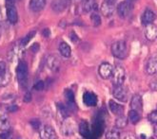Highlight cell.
I'll return each instance as SVG.
<instances>
[{
  "label": "cell",
  "instance_id": "obj_23",
  "mask_svg": "<svg viewBox=\"0 0 157 139\" xmlns=\"http://www.w3.org/2000/svg\"><path fill=\"white\" fill-rule=\"evenodd\" d=\"M10 129V121L6 114L0 112V131L7 132Z\"/></svg>",
  "mask_w": 157,
  "mask_h": 139
},
{
  "label": "cell",
  "instance_id": "obj_20",
  "mask_svg": "<svg viewBox=\"0 0 157 139\" xmlns=\"http://www.w3.org/2000/svg\"><path fill=\"white\" fill-rule=\"evenodd\" d=\"M47 66L52 71H56L60 66V63L56 57L53 56V55H50L47 58Z\"/></svg>",
  "mask_w": 157,
  "mask_h": 139
},
{
  "label": "cell",
  "instance_id": "obj_24",
  "mask_svg": "<svg viewBox=\"0 0 157 139\" xmlns=\"http://www.w3.org/2000/svg\"><path fill=\"white\" fill-rule=\"evenodd\" d=\"M59 52L60 54L62 55L63 57H65V58H70L71 57V49L70 48V45L65 43V42H62L59 44Z\"/></svg>",
  "mask_w": 157,
  "mask_h": 139
},
{
  "label": "cell",
  "instance_id": "obj_45",
  "mask_svg": "<svg viewBox=\"0 0 157 139\" xmlns=\"http://www.w3.org/2000/svg\"><path fill=\"white\" fill-rule=\"evenodd\" d=\"M151 139H155V138H151Z\"/></svg>",
  "mask_w": 157,
  "mask_h": 139
},
{
  "label": "cell",
  "instance_id": "obj_35",
  "mask_svg": "<svg viewBox=\"0 0 157 139\" xmlns=\"http://www.w3.org/2000/svg\"><path fill=\"white\" fill-rule=\"evenodd\" d=\"M44 87H45V83H44V81H42V80H39V81H37L34 84V86H33V88H34V90H36V91H42L43 89H44Z\"/></svg>",
  "mask_w": 157,
  "mask_h": 139
},
{
  "label": "cell",
  "instance_id": "obj_10",
  "mask_svg": "<svg viewBox=\"0 0 157 139\" xmlns=\"http://www.w3.org/2000/svg\"><path fill=\"white\" fill-rule=\"evenodd\" d=\"M145 36L147 40L153 41L157 38V27L154 24H147L145 27Z\"/></svg>",
  "mask_w": 157,
  "mask_h": 139
},
{
  "label": "cell",
  "instance_id": "obj_31",
  "mask_svg": "<svg viewBox=\"0 0 157 139\" xmlns=\"http://www.w3.org/2000/svg\"><path fill=\"white\" fill-rule=\"evenodd\" d=\"M34 34H35V31H33V32H31V33H29L28 34L25 38H23V40L21 41V45L22 46H25V45H27L28 44H29V42L32 40V38L34 36Z\"/></svg>",
  "mask_w": 157,
  "mask_h": 139
},
{
  "label": "cell",
  "instance_id": "obj_37",
  "mask_svg": "<svg viewBox=\"0 0 157 139\" xmlns=\"http://www.w3.org/2000/svg\"><path fill=\"white\" fill-rule=\"evenodd\" d=\"M6 63L3 62H0V73H1L2 71H4L6 69Z\"/></svg>",
  "mask_w": 157,
  "mask_h": 139
},
{
  "label": "cell",
  "instance_id": "obj_19",
  "mask_svg": "<svg viewBox=\"0 0 157 139\" xmlns=\"http://www.w3.org/2000/svg\"><path fill=\"white\" fill-rule=\"evenodd\" d=\"M12 80V74L7 68L0 73V87L7 86Z\"/></svg>",
  "mask_w": 157,
  "mask_h": 139
},
{
  "label": "cell",
  "instance_id": "obj_2",
  "mask_svg": "<svg viewBox=\"0 0 157 139\" xmlns=\"http://www.w3.org/2000/svg\"><path fill=\"white\" fill-rule=\"evenodd\" d=\"M17 80L19 83L23 86L27 85L28 81V66L24 61H20L16 68Z\"/></svg>",
  "mask_w": 157,
  "mask_h": 139
},
{
  "label": "cell",
  "instance_id": "obj_15",
  "mask_svg": "<svg viewBox=\"0 0 157 139\" xmlns=\"http://www.w3.org/2000/svg\"><path fill=\"white\" fill-rule=\"evenodd\" d=\"M131 107L132 110L137 111L138 113H140L143 109V103H142V98L139 95H134L131 101Z\"/></svg>",
  "mask_w": 157,
  "mask_h": 139
},
{
  "label": "cell",
  "instance_id": "obj_36",
  "mask_svg": "<svg viewBox=\"0 0 157 139\" xmlns=\"http://www.w3.org/2000/svg\"><path fill=\"white\" fill-rule=\"evenodd\" d=\"M24 100H25V102H30V101L32 100V95H31V93H27V94L25 95Z\"/></svg>",
  "mask_w": 157,
  "mask_h": 139
},
{
  "label": "cell",
  "instance_id": "obj_39",
  "mask_svg": "<svg viewBox=\"0 0 157 139\" xmlns=\"http://www.w3.org/2000/svg\"><path fill=\"white\" fill-rule=\"evenodd\" d=\"M17 109H18V108H17L16 105H13V106H11L10 108H9L8 110H9V111H11V112H14V111H16Z\"/></svg>",
  "mask_w": 157,
  "mask_h": 139
},
{
  "label": "cell",
  "instance_id": "obj_26",
  "mask_svg": "<svg viewBox=\"0 0 157 139\" xmlns=\"http://www.w3.org/2000/svg\"><path fill=\"white\" fill-rule=\"evenodd\" d=\"M65 98L68 101V105L69 108H72L75 107V94L72 93V91L71 90H66L65 92Z\"/></svg>",
  "mask_w": 157,
  "mask_h": 139
},
{
  "label": "cell",
  "instance_id": "obj_21",
  "mask_svg": "<svg viewBox=\"0 0 157 139\" xmlns=\"http://www.w3.org/2000/svg\"><path fill=\"white\" fill-rule=\"evenodd\" d=\"M46 6V0H31L30 8L33 12H40Z\"/></svg>",
  "mask_w": 157,
  "mask_h": 139
},
{
  "label": "cell",
  "instance_id": "obj_38",
  "mask_svg": "<svg viewBox=\"0 0 157 139\" xmlns=\"http://www.w3.org/2000/svg\"><path fill=\"white\" fill-rule=\"evenodd\" d=\"M10 134H0V139H10Z\"/></svg>",
  "mask_w": 157,
  "mask_h": 139
},
{
  "label": "cell",
  "instance_id": "obj_8",
  "mask_svg": "<svg viewBox=\"0 0 157 139\" xmlns=\"http://www.w3.org/2000/svg\"><path fill=\"white\" fill-rule=\"evenodd\" d=\"M39 134L41 139H56V134L51 126H43L39 130Z\"/></svg>",
  "mask_w": 157,
  "mask_h": 139
},
{
  "label": "cell",
  "instance_id": "obj_18",
  "mask_svg": "<svg viewBox=\"0 0 157 139\" xmlns=\"http://www.w3.org/2000/svg\"><path fill=\"white\" fill-rule=\"evenodd\" d=\"M23 55L22 45L21 46H14L13 50L9 53V60L11 62H14L16 60H20Z\"/></svg>",
  "mask_w": 157,
  "mask_h": 139
},
{
  "label": "cell",
  "instance_id": "obj_17",
  "mask_svg": "<svg viewBox=\"0 0 157 139\" xmlns=\"http://www.w3.org/2000/svg\"><path fill=\"white\" fill-rule=\"evenodd\" d=\"M109 107L112 111V113L114 114L115 116H123L124 113V107L122 105L118 104L117 102H115L114 100H109Z\"/></svg>",
  "mask_w": 157,
  "mask_h": 139
},
{
  "label": "cell",
  "instance_id": "obj_44",
  "mask_svg": "<svg viewBox=\"0 0 157 139\" xmlns=\"http://www.w3.org/2000/svg\"><path fill=\"white\" fill-rule=\"evenodd\" d=\"M127 1L131 3V2H133V1H135V0H127Z\"/></svg>",
  "mask_w": 157,
  "mask_h": 139
},
{
  "label": "cell",
  "instance_id": "obj_42",
  "mask_svg": "<svg viewBox=\"0 0 157 139\" xmlns=\"http://www.w3.org/2000/svg\"><path fill=\"white\" fill-rule=\"evenodd\" d=\"M43 35H44V36H49V35H50L49 30H44V31H43Z\"/></svg>",
  "mask_w": 157,
  "mask_h": 139
},
{
  "label": "cell",
  "instance_id": "obj_7",
  "mask_svg": "<svg viewBox=\"0 0 157 139\" xmlns=\"http://www.w3.org/2000/svg\"><path fill=\"white\" fill-rule=\"evenodd\" d=\"M131 12H132V5H131L130 2H128V1L121 2L117 7L118 15L121 18L128 17V15H130Z\"/></svg>",
  "mask_w": 157,
  "mask_h": 139
},
{
  "label": "cell",
  "instance_id": "obj_6",
  "mask_svg": "<svg viewBox=\"0 0 157 139\" xmlns=\"http://www.w3.org/2000/svg\"><path fill=\"white\" fill-rule=\"evenodd\" d=\"M113 95L119 101H123V102H126V101L128 100L127 91L123 87V85H114L113 90Z\"/></svg>",
  "mask_w": 157,
  "mask_h": 139
},
{
  "label": "cell",
  "instance_id": "obj_11",
  "mask_svg": "<svg viewBox=\"0 0 157 139\" xmlns=\"http://www.w3.org/2000/svg\"><path fill=\"white\" fill-rule=\"evenodd\" d=\"M83 101L89 107H94L97 104V97L94 93L92 92H86L83 96Z\"/></svg>",
  "mask_w": 157,
  "mask_h": 139
},
{
  "label": "cell",
  "instance_id": "obj_28",
  "mask_svg": "<svg viewBox=\"0 0 157 139\" xmlns=\"http://www.w3.org/2000/svg\"><path fill=\"white\" fill-rule=\"evenodd\" d=\"M106 139H120V133L117 129H110L106 133Z\"/></svg>",
  "mask_w": 157,
  "mask_h": 139
},
{
  "label": "cell",
  "instance_id": "obj_5",
  "mask_svg": "<svg viewBox=\"0 0 157 139\" xmlns=\"http://www.w3.org/2000/svg\"><path fill=\"white\" fill-rule=\"evenodd\" d=\"M98 72H99V75L101 78L104 80H108L113 76V67L112 64L109 62H103L100 64Z\"/></svg>",
  "mask_w": 157,
  "mask_h": 139
},
{
  "label": "cell",
  "instance_id": "obj_14",
  "mask_svg": "<svg viewBox=\"0 0 157 139\" xmlns=\"http://www.w3.org/2000/svg\"><path fill=\"white\" fill-rule=\"evenodd\" d=\"M146 72L149 75H153L157 73V57H151L146 64Z\"/></svg>",
  "mask_w": 157,
  "mask_h": 139
},
{
  "label": "cell",
  "instance_id": "obj_13",
  "mask_svg": "<svg viewBox=\"0 0 157 139\" xmlns=\"http://www.w3.org/2000/svg\"><path fill=\"white\" fill-rule=\"evenodd\" d=\"M69 4H70V0H54L52 3V8L53 11L60 12L65 10Z\"/></svg>",
  "mask_w": 157,
  "mask_h": 139
},
{
  "label": "cell",
  "instance_id": "obj_22",
  "mask_svg": "<svg viewBox=\"0 0 157 139\" xmlns=\"http://www.w3.org/2000/svg\"><path fill=\"white\" fill-rule=\"evenodd\" d=\"M155 18H156V15L151 10H146L142 15V23L144 25L151 24L155 20Z\"/></svg>",
  "mask_w": 157,
  "mask_h": 139
},
{
  "label": "cell",
  "instance_id": "obj_43",
  "mask_svg": "<svg viewBox=\"0 0 157 139\" xmlns=\"http://www.w3.org/2000/svg\"><path fill=\"white\" fill-rule=\"evenodd\" d=\"M154 135L157 137V124H155V127H154Z\"/></svg>",
  "mask_w": 157,
  "mask_h": 139
},
{
  "label": "cell",
  "instance_id": "obj_40",
  "mask_svg": "<svg viewBox=\"0 0 157 139\" xmlns=\"http://www.w3.org/2000/svg\"><path fill=\"white\" fill-rule=\"evenodd\" d=\"M124 139H137L134 135H132V134H128Z\"/></svg>",
  "mask_w": 157,
  "mask_h": 139
},
{
  "label": "cell",
  "instance_id": "obj_30",
  "mask_svg": "<svg viewBox=\"0 0 157 139\" xmlns=\"http://www.w3.org/2000/svg\"><path fill=\"white\" fill-rule=\"evenodd\" d=\"M90 21L94 27H98L101 25V18L98 14L96 13H92L90 15Z\"/></svg>",
  "mask_w": 157,
  "mask_h": 139
},
{
  "label": "cell",
  "instance_id": "obj_3",
  "mask_svg": "<svg viewBox=\"0 0 157 139\" xmlns=\"http://www.w3.org/2000/svg\"><path fill=\"white\" fill-rule=\"evenodd\" d=\"M113 85H123V83L125 81L126 74L125 70L122 66H116L113 72Z\"/></svg>",
  "mask_w": 157,
  "mask_h": 139
},
{
  "label": "cell",
  "instance_id": "obj_1",
  "mask_svg": "<svg viewBox=\"0 0 157 139\" xmlns=\"http://www.w3.org/2000/svg\"><path fill=\"white\" fill-rule=\"evenodd\" d=\"M112 53L115 58L125 59L128 54V48L125 41H117L112 45Z\"/></svg>",
  "mask_w": 157,
  "mask_h": 139
},
{
  "label": "cell",
  "instance_id": "obj_4",
  "mask_svg": "<svg viewBox=\"0 0 157 139\" xmlns=\"http://www.w3.org/2000/svg\"><path fill=\"white\" fill-rule=\"evenodd\" d=\"M116 0H106L100 7V12L106 17L112 16L114 12V4Z\"/></svg>",
  "mask_w": 157,
  "mask_h": 139
},
{
  "label": "cell",
  "instance_id": "obj_41",
  "mask_svg": "<svg viewBox=\"0 0 157 139\" xmlns=\"http://www.w3.org/2000/svg\"><path fill=\"white\" fill-rule=\"evenodd\" d=\"M7 5H13L14 3V0H6Z\"/></svg>",
  "mask_w": 157,
  "mask_h": 139
},
{
  "label": "cell",
  "instance_id": "obj_34",
  "mask_svg": "<svg viewBox=\"0 0 157 139\" xmlns=\"http://www.w3.org/2000/svg\"><path fill=\"white\" fill-rule=\"evenodd\" d=\"M30 124L32 125V127H33L34 130H39L40 125H41L39 119H32L31 121H30Z\"/></svg>",
  "mask_w": 157,
  "mask_h": 139
},
{
  "label": "cell",
  "instance_id": "obj_9",
  "mask_svg": "<svg viewBox=\"0 0 157 139\" xmlns=\"http://www.w3.org/2000/svg\"><path fill=\"white\" fill-rule=\"evenodd\" d=\"M62 132H63L64 135H66V136H70V135L75 134V123H73L72 120L67 119V120H65V121H63Z\"/></svg>",
  "mask_w": 157,
  "mask_h": 139
},
{
  "label": "cell",
  "instance_id": "obj_29",
  "mask_svg": "<svg viewBox=\"0 0 157 139\" xmlns=\"http://www.w3.org/2000/svg\"><path fill=\"white\" fill-rule=\"evenodd\" d=\"M127 124H128V120L123 116H120L115 121V126L117 129H123L127 126Z\"/></svg>",
  "mask_w": 157,
  "mask_h": 139
},
{
  "label": "cell",
  "instance_id": "obj_25",
  "mask_svg": "<svg viewBox=\"0 0 157 139\" xmlns=\"http://www.w3.org/2000/svg\"><path fill=\"white\" fill-rule=\"evenodd\" d=\"M128 121H130L132 124H137L138 122H139L141 117H140V114L138 113L137 111L131 110L130 112H128Z\"/></svg>",
  "mask_w": 157,
  "mask_h": 139
},
{
  "label": "cell",
  "instance_id": "obj_12",
  "mask_svg": "<svg viewBox=\"0 0 157 139\" xmlns=\"http://www.w3.org/2000/svg\"><path fill=\"white\" fill-rule=\"evenodd\" d=\"M7 18L10 23L15 24L18 19V15L14 5H7Z\"/></svg>",
  "mask_w": 157,
  "mask_h": 139
},
{
  "label": "cell",
  "instance_id": "obj_32",
  "mask_svg": "<svg viewBox=\"0 0 157 139\" xmlns=\"http://www.w3.org/2000/svg\"><path fill=\"white\" fill-rule=\"evenodd\" d=\"M147 119L151 124H157V111H152L147 116Z\"/></svg>",
  "mask_w": 157,
  "mask_h": 139
},
{
  "label": "cell",
  "instance_id": "obj_16",
  "mask_svg": "<svg viewBox=\"0 0 157 139\" xmlns=\"http://www.w3.org/2000/svg\"><path fill=\"white\" fill-rule=\"evenodd\" d=\"M79 134L83 137H86V138L90 137V134H91L90 127L86 120H82V121L80 122V124H79Z\"/></svg>",
  "mask_w": 157,
  "mask_h": 139
},
{
  "label": "cell",
  "instance_id": "obj_46",
  "mask_svg": "<svg viewBox=\"0 0 157 139\" xmlns=\"http://www.w3.org/2000/svg\"><path fill=\"white\" fill-rule=\"evenodd\" d=\"M10 139H11V138H10Z\"/></svg>",
  "mask_w": 157,
  "mask_h": 139
},
{
  "label": "cell",
  "instance_id": "obj_33",
  "mask_svg": "<svg viewBox=\"0 0 157 139\" xmlns=\"http://www.w3.org/2000/svg\"><path fill=\"white\" fill-rule=\"evenodd\" d=\"M57 108H58V112L60 113V115L64 117V118H66L68 117V112H67V109L65 108V106H63L62 104H57Z\"/></svg>",
  "mask_w": 157,
  "mask_h": 139
},
{
  "label": "cell",
  "instance_id": "obj_27",
  "mask_svg": "<svg viewBox=\"0 0 157 139\" xmlns=\"http://www.w3.org/2000/svg\"><path fill=\"white\" fill-rule=\"evenodd\" d=\"M95 0H84L83 1V10L86 12H89L94 9Z\"/></svg>",
  "mask_w": 157,
  "mask_h": 139
}]
</instances>
